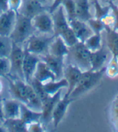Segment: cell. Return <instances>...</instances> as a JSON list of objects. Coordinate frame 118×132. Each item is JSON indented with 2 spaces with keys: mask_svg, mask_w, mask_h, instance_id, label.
I'll return each mask as SVG.
<instances>
[{
  "mask_svg": "<svg viewBox=\"0 0 118 132\" xmlns=\"http://www.w3.org/2000/svg\"><path fill=\"white\" fill-rule=\"evenodd\" d=\"M3 110L5 119L18 118L20 114V102L16 99H5L3 101Z\"/></svg>",
  "mask_w": 118,
  "mask_h": 132,
  "instance_id": "ffe728a7",
  "label": "cell"
},
{
  "mask_svg": "<svg viewBox=\"0 0 118 132\" xmlns=\"http://www.w3.org/2000/svg\"><path fill=\"white\" fill-rule=\"evenodd\" d=\"M30 84H31V86L32 87L34 91L35 92V94L42 101V103L50 96L48 93L45 91L44 87H43V84L41 83L40 82H39L38 80H36L35 79H34V78L30 82Z\"/></svg>",
  "mask_w": 118,
  "mask_h": 132,
  "instance_id": "f1b7e54d",
  "label": "cell"
},
{
  "mask_svg": "<svg viewBox=\"0 0 118 132\" xmlns=\"http://www.w3.org/2000/svg\"><path fill=\"white\" fill-rule=\"evenodd\" d=\"M9 80V90L13 98L19 101L20 103H26L29 90L31 87V84L25 81L18 79Z\"/></svg>",
  "mask_w": 118,
  "mask_h": 132,
  "instance_id": "52a82bcc",
  "label": "cell"
},
{
  "mask_svg": "<svg viewBox=\"0 0 118 132\" xmlns=\"http://www.w3.org/2000/svg\"><path fill=\"white\" fill-rule=\"evenodd\" d=\"M68 22L79 42L84 43L89 36L93 34V31L89 26L87 22L78 19H74Z\"/></svg>",
  "mask_w": 118,
  "mask_h": 132,
  "instance_id": "5bb4252c",
  "label": "cell"
},
{
  "mask_svg": "<svg viewBox=\"0 0 118 132\" xmlns=\"http://www.w3.org/2000/svg\"><path fill=\"white\" fill-rule=\"evenodd\" d=\"M48 53L54 56L64 59L68 55V46L60 36H55L49 46Z\"/></svg>",
  "mask_w": 118,
  "mask_h": 132,
  "instance_id": "d6986e66",
  "label": "cell"
},
{
  "mask_svg": "<svg viewBox=\"0 0 118 132\" xmlns=\"http://www.w3.org/2000/svg\"><path fill=\"white\" fill-rule=\"evenodd\" d=\"M54 37V35L51 37L38 36L33 34L26 41L27 45L24 49L28 52L35 54L37 55H42V54L45 55L46 53L48 52L49 46L53 40Z\"/></svg>",
  "mask_w": 118,
  "mask_h": 132,
  "instance_id": "5b68a950",
  "label": "cell"
},
{
  "mask_svg": "<svg viewBox=\"0 0 118 132\" xmlns=\"http://www.w3.org/2000/svg\"><path fill=\"white\" fill-rule=\"evenodd\" d=\"M3 126L6 131L11 132H27V124L19 117L5 119L3 120Z\"/></svg>",
  "mask_w": 118,
  "mask_h": 132,
  "instance_id": "cb8c5ba5",
  "label": "cell"
},
{
  "mask_svg": "<svg viewBox=\"0 0 118 132\" xmlns=\"http://www.w3.org/2000/svg\"><path fill=\"white\" fill-rule=\"evenodd\" d=\"M10 70L9 58H0V77H7L10 74Z\"/></svg>",
  "mask_w": 118,
  "mask_h": 132,
  "instance_id": "836d02e7",
  "label": "cell"
},
{
  "mask_svg": "<svg viewBox=\"0 0 118 132\" xmlns=\"http://www.w3.org/2000/svg\"><path fill=\"white\" fill-rule=\"evenodd\" d=\"M48 3H52V2H53V0H48Z\"/></svg>",
  "mask_w": 118,
  "mask_h": 132,
  "instance_id": "ee69618b",
  "label": "cell"
},
{
  "mask_svg": "<svg viewBox=\"0 0 118 132\" xmlns=\"http://www.w3.org/2000/svg\"><path fill=\"white\" fill-rule=\"evenodd\" d=\"M23 0H8V7L9 10L18 13L21 6Z\"/></svg>",
  "mask_w": 118,
  "mask_h": 132,
  "instance_id": "8d00e7d4",
  "label": "cell"
},
{
  "mask_svg": "<svg viewBox=\"0 0 118 132\" xmlns=\"http://www.w3.org/2000/svg\"><path fill=\"white\" fill-rule=\"evenodd\" d=\"M111 55L112 53L108 50V46L103 44L98 50L95 51H91V70H92V71H99V70L105 67L107 61L108 60Z\"/></svg>",
  "mask_w": 118,
  "mask_h": 132,
  "instance_id": "30bf717a",
  "label": "cell"
},
{
  "mask_svg": "<svg viewBox=\"0 0 118 132\" xmlns=\"http://www.w3.org/2000/svg\"><path fill=\"white\" fill-rule=\"evenodd\" d=\"M4 115H3V100L0 98V121L3 122Z\"/></svg>",
  "mask_w": 118,
  "mask_h": 132,
  "instance_id": "ab89813d",
  "label": "cell"
},
{
  "mask_svg": "<svg viewBox=\"0 0 118 132\" xmlns=\"http://www.w3.org/2000/svg\"><path fill=\"white\" fill-rule=\"evenodd\" d=\"M64 2V0H53V2L51 3V6L49 7V13H52L55 10H56L58 6L62 5V3Z\"/></svg>",
  "mask_w": 118,
  "mask_h": 132,
  "instance_id": "74e56055",
  "label": "cell"
},
{
  "mask_svg": "<svg viewBox=\"0 0 118 132\" xmlns=\"http://www.w3.org/2000/svg\"><path fill=\"white\" fill-rule=\"evenodd\" d=\"M40 61L39 56L35 54L30 53L24 49V55L23 62V73L24 76V81L30 83L35 71L37 64Z\"/></svg>",
  "mask_w": 118,
  "mask_h": 132,
  "instance_id": "9c48e42d",
  "label": "cell"
},
{
  "mask_svg": "<svg viewBox=\"0 0 118 132\" xmlns=\"http://www.w3.org/2000/svg\"><path fill=\"white\" fill-rule=\"evenodd\" d=\"M27 131H30V132H43V126L40 121H36V122H33L27 124Z\"/></svg>",
  "mask_w": 118,
  "mask_h": 132,
  "instance_id": "d590c367",
  "label": "cell"
},
{
  "mask_svg": "<svg viewBox=\"0 0 118 132\" xmlns=\"http://www.w3.org/2000/svg\"><path fill=\"white\" fill-rule=\"evenodd\" d=\"M43 11H45L43 4L35 0H23L18 13L32 19L35 15Z\"/></svg>",
  "mask_w": 118,
  "mask_h": 132,
  "instance_id": "e0dca14e",
  "label": "cell"
},
{
  "mask_svg": "<svg viewBox=\"0 0 118 132\" xmlns=\"http://www.w3.org/2000/svg\"><path fill=\"white\" fill-rule=\"evenodd\" d=\"M12 48V41L9 36L0 35V58H8Z\"/></svg>",
  "mask_w": 118,
  "mask_h": 132,
  "instance_id": "4316f807",
  "label": "cell"
},
{
  "mask_svg": "<svg viewBox=\"0 0 118 132\" xmlns=\"http://www.w3.org/2000/svg\"><path fill=\"white\" fill-rule=\"evenodd\" d=\"M82 72L83 71L80 68L72 63H70L66 67H64V76L68 82V90L64 96L69 97L70 94L76 87L78 82L80 81Z\"/></svg>",
  "mask_w": 118,
  "mask_h": 132,
  "instance_id": "8fae6325",
  "label": "cell"
},
{
  "mask_svg": "<svg viewBox=\"0 0 118 132\" xmlns=\"http://www.w3.org/2000/svg\"><path fill=\"white\" fill-rule=\"evenodd\" d=\"M93 3H93L94 8H95V15H94V18L102 19L109 14V12L111 11L109 5L105 6H101L99 0H94Z\"/></svg>",
  "mask_w": 118,
  "mask_h": 132,
  "instance_id": "4dcf8cb0",
  "label": "cell"
},
{
  "mask_svg": "<svg viewBox=\"0 0 118 132\" xmlns=\"http://www.w3.org/2000/svg\"><path fill=\"white\" fill-rule=\"evenodd\" d=\"M2 13H3V11H1V10H0V14H2Z\"/></svg>",
  "mask_w": 118,
  "mask_h": 132,
  "instance_id": "f6af8a7d",
  "label": "cell"
},
{
  "mask_svg": "<svg viewBox=\"0 0 118 132\" xmlns=\"http://www.w3.org/2000/svg\"><path fill=\"white\" fill-rule=\"evenodd\" d=\"M108 5L110 6V8L113 12V17L114 19V24H113V29L118 32V6H116L113 3H109Z\"/></svg>",
  "mask_w": 118,
  "mask_h": 132,
  "instance_id": "e575fe53",
  "label": "cell"
},
{
  "mask_svg": "<svg viewBox=\"0 0 118 132\" xmlns=\"http://www.w3.org/2000/svg\"><path fill=\"white\" fill-rule=\"evenodd\" d=\"M104 74L105 67L99 70V71H92L90 69L89 71H83L80 81L78 82L77 85L70 94L69 97L76 98L94 88L99 84Z\"/></svg>",
  "mask_w": 118,
  "mask_h": 132,
  "instance_id": "6da1fadb",
  "label": "cell"
},
{
  "mask_svg": "<svg viewBox=\"0 0 118 132\" xmlns=\"http://www.w3.org/2000/svg\"><path fill=\"white\" fill-rule=\"evenodd\" d=\"M19 118L24 122L27 125L31 122L40 121L41 111H35L28 107L26 104L20 103V114Z\"/></svg>",
  "mask_w": 118,
  "mask_h": 132,
  "instance_id": "44dd1931",
  "label": "cell"
},
{
  "mask_svg": "<svg viewBox=\"0 0 118 132\" xmlns=\"http://www.w3.org/2000/svg\"><path fill=\"white\" fill-rule=\"evenodd\" d=\"M60 37L63 38V40L64 41V43H66V45L68 46V47L75 45L76 43L79 42L77 38L76 37L74 32H73L72 29L71 27L67 30L66 32H64V34H63Z\"/></svg>",
  "mask_w": 118,
  "mask_h": 132,
  "instance_id": "d6a6232c",
  "label": "cell"
},
{
  "mask_svg": "<svg viewBox=\"0 0 118 132\" xmlns=\"http://www.w3.org/2000/svg\"><path fill=\"white\" fill-rule=\"evenodd\" d=\"M74 100L75 98L64 96L63 98H60L59 100V102L56 103L51 115V122H53V126L55 128L58 127L59 124L61 122L63 119L64 118L69 105Z\"/></svg>",
  "mask_w": 118,
  "mask_h": 132,
  "instance_id": "7c38bea8",
  "label": "cell"
},
{
  "mask_svg": "<svg viewBox=\"0 0 118 132\" xmlns=\"http://www.w3.org/2000/svg\"><path fill=\"white\" fill-rule=\"evenodd\" d=\"M90 55L91 51L82 42H78L68 47V56L72 60V63L77 66L82 71L91 69Z\"/></svg>",
  "mask_w": 118,
  "mask_h": 132,
  "instance_id": "3957f363",
  "label": "cell"
},
{
  "mask_svg": "<svg viewBox=\"0 0 118 132\" xmlns=\"http://www.w3.org/2000/svg\"><path fill=\"white\" fill-rule=\"evenodd\" d=\"M31 20L35 30L43 35H53V21L49 12L43 11Z\"/></svg>",
  "mask_w": 118,
  "mask_h": 132,
  "instance_id": "ba28073f",
  "label": "cell"
},
{
  "mask_svg": "<svg viewBox=\"0 0 118 132\" xmlns=\"http://www.w3.org/2000/svg\"><path fill=\"white\" fill-rule=\"evenodd\" d=\"M35 1H37V2H39V3H42V4H45V3H48V0H35Z\"/></svg>",
  "mask_w": 118,
  "mask_h": 132,
  "instance_id": "b9f144b4",
  "label": "cell"
},
{
  "mask_svg": "<svg viewBox=\"0 0 118 132\" xmlns=\"http://www.w3.org/2000/svg\"><path fill=\"white\" fill-rule=\"evenodd\" d=\"M33 78L43 84L56 80V78L55 76L54 73L51 71L50 68L47 66V64L43 60H40L38 63Z\"/></svg>",
  "mask_w": 118,
  "mask_h": 132,
  "instance_id": "ac0fdd59",
  "label": "cell"
},
{
  "mask_svg": "<svg viewBox=\"0 0 118 132\" xmlns=\"http://www.w3.org/2000/svg\"><path fill=\"white\" fill-rule=\"evenodd\" d=\"M23 55H24V49L21 47V45L12 43L11 51L8 57L11 64L10 74L24 81V76H23Z\"/></svg>",
  "mask_w": 118,
  "mask_h": 132,
  "instance_id": "277c9868",
  "label": "cell"
},
{
  "mask_svg": "<svg viewBox=\"0 0 118 132\" xmlns=\"http://www.w3.org/2000/svg\"><path fill=\"white\" fill-rule=\"evenodd\" d=\"M84 43L90 51H95L98 50L102 46L101 34L93 33L91 36H89L87 39L84 42Z\"/></svg>",
  "mask_w": 118,
  "mask_h": 132,
  "instance_id": "83f0119b",
  "label": "cell"
},
{
  "mask_svg": "<svg viewBox=\"0 0 118 132\" xmlns=\"http://www.w3.org/2000/svg\"><path fill=\"white\" fill-rule=\"evenodd\" d=\"M43 61L54 73L55 76L56 78V80L62 79V76L64 75V58L54 56L48 52L43 57Z\"/></svg>",
  "mask_w": 118,
  "mask_h": 132,
  "instance_id": "2e32d148",
  "label": "cell"
},
{
  "mask_svg": "<svg viewBox=\"0 0 118 132\" xmlns=\"http://www.w3.org/2000/svg\"><path fill=\"white\" fill-rule=\"evenodd\" d=\"M112 55V58L108 62V64L105 67V74L110 79H114L118 76V56Z\"/></svg>",
  "mask_w": 118,
  "mask_h": 132,
  "instance_id": "484cf974",
  "label": "cell"
},
{
  "mask_svg": "<svg viewBox=\"0 0 118 132\" xmlns=\"http://www.w3.org/2000/svg\"><path fill=\"white\" fill-rule=\"evenodd\" d=\"M106 30V46L112 55L118 56V32L110 27H105Z\"/></svg>",
  "mask_w": 118,
  "mask_h": 132,
  "instance_id": "603a6c76",
  "label": "cell"
},
{
  "mask_svg": "<svg viewBox=\"0 0 118 132\" xmlns=\"http://www.w3.org/2000/svg\"><path fill=\"white\" fill-rule=\"evenodd\" d=\"M43 87H44L45 91L48 93L49 95H53L60 90L68 87V82L64 78V79H58V81L54 80V81L46 82L43 84Z\"/></svg>",
  "mask_w": 118,
  "mask_h": 132,
  "instance_id": "d4e9b609",
  "label": "cell"
},
{
  "mask_svg": "<svg viewBox=\"0 0 118 132\" xmlns=\"http://www.w3.org/2000/svg\"><path fill=\"white\" fill-rule=\"evenodd\" d=\"M17 13L7 10L0 14V35L10 36L16 21Z\"/></svg>",
  "mask_w": 118,
  "mask_h": 132,
  "instance_id": "9a60e30c",
  "label": "cell"
},
{
  "mask_svg": "<svg viewBox=\"0 0 118 132\" xmlns=\"http://www.w3.org/2000/svg\"><path fill=\"white\" fill-rule=\"evenodd\" d=\"M2 91H3V83L0 81V94L2 93Z\"/></svg>",
  "mask_w": 118,
  "mask_h": 132,
  "instance_id": "7bdbcfd3",
  "label": "cell"
},
{
  "mask_svg": "<svg viewBox=\"0 0 118 132\" xmlns=\"http://www.w3.org/2000/svg\"><path fill=\"white\" fill-rule=\"evenodd\" d=\"M0 10H1L3 12L9 10L8 0H0Z\"/></svg>",
  "mask_w": 118,
  "mask_h": 132,
  "instance_id": "f35d334b",
  "label": "cell"
},
{
  "mask_svg": "<svg viewBox=\"0 0 118 132\" xmlns=\"http://www.w3.org/2000/svg\"><path fill=\"white\" fill-rule=\"evenodd\" d=\"M89 26L92 29L93 33L95 34H101V32L105 30V24L102 19H96V18H91L87 21Z\"/></svg>",
  "mask_w": 118,
  "mask_h": 132,
  "instance_id": "1f68e13d",
  "label": "cell"
},
{
  "mask_svg": "<svg viewBox=\"0 0 118 132\" xmlns=\"http://www.w3.org/2000/svg\"><path fill=\"white\" fill-rule=\"evenodd\" d=\"M34 31L35 28L31 19L17 13L16 21L9 37L12 43L22 45L28 39L31 35H33Z\"/></svg>",
  "mask_w": 118,
  "mask_h": 132,
  "instance_id": "7a4b0ae2",
  "label": "cell"
},
{
  "mask_svg": "<svg viewBox=\"0 0 118 132\" xmlns=\"http://www.w3.org/2000/svg\"><path fill=\"white\" fill-rule=\"evenodd\" d=\"M99 1H101V2H104V3H113L114 1H116V0H99Z\"/></svg>",
  "mask_w": 118,
  "mask_h": 132,
  "instance_id": "60d3db41",
  "label": "cell"
},
{
  "mask_svg": "<svg viewBox=\"0 0 118 132\" xmlns=\"http://www.w3.org/2000/svg\"><path fill=\"white\" fill-rule=\"evenodd\" d=\"M74 2L76 5V19L87 22L93 17L90 12L89 0H74Z\"/></svg>",
  "mask_w": 118,
  "mask_h": 132,
  "instance_id": "7402d4cb",
  "label": "cell"
},
{
  "mask_svg": "<svg viewBox=\"0 0 118 132\" xmlns=\"http://www.w3.org/2000/svg\"><path fill=\"white\" fill-rule=\"evenodd\" d=\"M53 21V35L61 36L71 27L62 5L51 13Z\"/></svg>",
  "mask_w": 118,
  "mask_h": 132,
  "instance_id": "8992f818",
  "label": "cell"
},
{
  "mask_svg": "<svg viewBox=\"0 0 118 132\" xmlns=\"http://www.w3.org/2000/svg\"><path fill=\"white\" fill-rule=\"evenodd\" d=\"M62 6L64 9V12L68 22L76 19V5L74 0H64V2L62 3Z\"/></svg>",
  "mask_w": 118,
  "mask_h": 132,
  "instance_id": "f546056e",
  "label": "cell"
},
{
  "mask_svg": "<svg viewBox=\"0 0 118 132\" xmlns=\"http://www.w3.org/2000/svg\"><path fill=\"white\" fill-rule=\"evenodd\" d=\"M61 92H62V90H60L53 95H50L42 103L40 120L43 123H49L50 122H51L52 112L56 103L61 98Z\"/></svg>",
  "mask_w": 118,
  "mask_h": 132,
  "instance_id": "4fadbf2b",
  "label": "cell"
}]
</instances>
